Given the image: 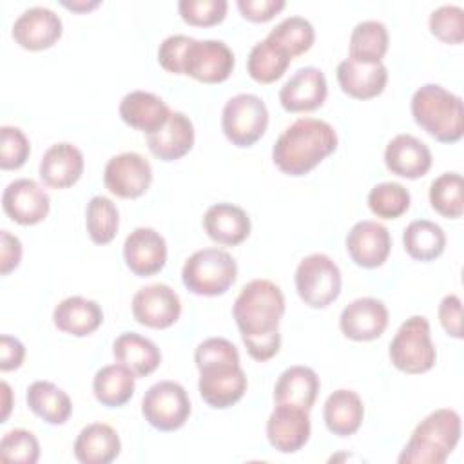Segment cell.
I'll return each mask as SVG.
<instances>
[{"label":"cell","mask_w":464,"mask_h":464,"mask_svg":"<svg viewBox=\"0 0 464 464\" xmlns=\"http://www.w3.org/2000/svg\"><path fill=\"white\" fill-rule=\"evenodd\" d=\"M285 295L270 279H252L241 288L234 301L232 315L252 359L265 362L279 352Z\"/></svg>","instance_id":"obj_1"},{"label":"cell","mask_w":464,"mask_h":464,"mask_svg":"<svg viewBox=\"0 0 464 464\" xmlns=\"http://www.w3.org/2000/svg\"><path fill=\"white\" fill-rule=\"evenodd\" d=\"M194 362L199 372V395L210 408H230L245 395L248 381L239 364V352L228 339L208 337L199 343Z\"/></svg>","instance_id":"obj_2"},{"label":"cell","mask_w":464,"mask_h":464,"mask_svg":"<svg viewBox=\"0 0 464 464\" xmlns=\"http://www.w3.org/2000/svg\"><path fill=\"white\" fill-rule=\"evenodd\" d=\"M335 129L317 118H299L288 125L272 147L274 165L288 176H304L337 149Z\"/></svg>","instance_id":"obj_3"},{"label":"cell","mask_w":464,"mask_h":464,"mask_svg":"<svg viewBox=\"0 0 464 464\" xmlns=\"http://www.w3.org/2000/svg\"><path fill=\"white\" fill-rule=\"evenodd\" d=\"M415 123L440 143H455L464 134L462 98L439 83H424L411 96Z\"/></svg>","instance_id":"obj_4"},{"label":"cell","mask_w":464,"mask_h":464,"mask_svg":"<svg viewBox=\"0 0 464 464\" xmlns=\"http://www.w3.org/2000/svg\"><path fill=\"white\" fill-rule=\"evenodd\" d=\"M460 440V415L451 408L428 413L399 455L401 464H444Z\"/></svg>","instance_id":"obj_5"},{"label":"cell","mask_w":464,"mask_h":464,"mask_svg":"<svg viewBox=\"0 0 464 464\" xmlns=\"http://www.w3.org/2000/svg\"><path fill=\"white\" fill-rule=\"evenodd\" d=\"M237 263L221 248H201L187 257L181 268V279L188 292L205 297H216L228 292L236 283Z\"/></svg>","instance_id":"obj_6"},{"label":"cell","mask_w":464,"mask_h":464,"mask_svg":"<svg viewBox=\"0 0 464 464\" xmlns=\"http://www.w3.org/2000/svg\"><path fill=\"white\" fill-rule=\"evenodd\" d=\"M390 362L404 373L415 375L433 368L437 350L431 341L430 323L424 315L408 317L393 335L388 350Z\"/></svg>","instance_id":"obj_7"},{"label":"cell","mask_w":464,"mask_h":464,"mask_svg":"<svg viewBox=\"0 0 464 464\" xmlns=\"http://www.w3.org/2000/svg\"><path fill=\"white\" fill-rule=\"evenodd\" d=\"M295 290L310 308H326L341 294V270L326 254H310L295 268Z\"/></svg>","instance_id":"obj_8"},{"label":"cell","mask_w":464,"mask_h":464,"mask_svg":"<svg viewBox=\"0 0 464 464\" xmlns=\"http://www.w3.org/2000/svg\"><path fill=\"white\" fill-rule=\"evenodd\" d=\"M268 127V109L265 102L248 92L232 96L221 112V129L236 147H252L263 138Z\"/></svg>","instance_id":"obj_9"},{"label":"cell","mask_w":464,"mask_h":464,"mask_svg":"<svg viewBox=\"0 0 464 464\" xmlns=\"http://www.w3.org/2000/svg\"><path fill=\"white\" fill-rule=\"evenodd\" d=\"M141 413L154 430L176 431L190 417L188 393L179 382L160 381L145 392Z\"/></svg>","instance_id":"obj_10"},{"label":"cell","mask_w":464,"mask_h":464,"mask_svg":"<svg viewBox=\"0 0 464 464\" xmlns=\"http://www.w3.org/2000/svg\"><path fill=\"white\" fill-rule=\"evenodd\" d=\"M234 65V53L225 42L192 38L181 60V74L203 83H221L232 74Z\"/></svg>","instance_id":"obj_11"},{"label":"cell","mask_w":464,"mask_h":464,"mask_svg":"<svg viewBox=\"0 0 464 464\" xmlns=\"http://www.w3.org/2000/svg\"><path fill=\"white\" fill-rule=\"evenodd\" d=\"M152 183V167L138 152H121L112 156L103 169L105 188L123 199L143 196Z\"/></svg>","instance_id":"obj_12"},{"label":"cell","mask_w":464,"mask_h":464,"mask_svg":"<svg viewBox=\"0 0 464 464\" xmlns=\"http://www.w3.org/2000/svg\"><path fill=\"white\" fill-rule=\"evenodd\" d=\"M132 315L147 328L165 330L181 315L179 295L165 283L143 286L132 297Z\"/></svg>","instance_id":"obj_13"},{"label":"cell","mask_w":464,"mask_h":464,"mask_svg":"<svg viewBox=\"0 0 464 464\" xmlns=\"http://www.w3.org/2000/svg\"><path fill=\"white\" fill-rule=\"evenodd\" d=\"M2 208L11 221L29 227L47 218L51 199L34 179L20 178L4 188Z\"/></svg>","instance_id":"obj_14"},{"label":"cell","mask_w":464,"mask_h":464,"mask_svg":"<svg viewBox=\"0 0 464 464\" xmlns=\"http://www.w3.org/2000/svg\"><path fill=\"white\" fill-rule=\"evenodd\" d=\"M308 410L292 404H276L266 420V439L279 453H295L310 439Z\"/></svg>","instance_id":"obj_15"},{"label":"cell","mask_w":464,"mask_h":464,"mask_svg":"<svg viewBox=\"0 0 464 464\" xmlns=\"http://www.w3.org/2000/svg\"><path fill=\"white\" fill-rule=\"evenodd\" d=\"M123 259L127 268L138 277L158 274L167 263L165 237L150 227L134 228L125 237Z\"/></svg>","instance_id":"obj_16"},{"label":"cell","mask_w":464,"mask_h":464,"mask_svg":"<svg viewBox=\"0 0 464 464\" xmlns=\"http://www.w3.org/2000/svg\"><path fill=\"white\" fill-rule=\"evenodd\" d=\"M62 18L49 7L34 5L25 9L13 24V40L27 51L53 47L62 36Z\"/></svg>","instance_id":"obj_17"},{"label":"cell","mask_w":464,"mask_h":464,"mask_svg":"<svg viewBox=\"0 0 464 464\" xmlns=\"http://www.w3.org/2000/svg\"><path fill=\"white\" fill-rule=\"evenodd\" d=\"M346 252L357 266L377 268L384 265L392 250L388 228L377 221H357L346 234Z\"/></svg>","instance_id":"obj_18"},{"label":"cell","mask_w":464,"mask_h":464,"mask_svg":"<svg viewBox=\"0 0 464 464\" xmlns=\"http://www.w3.org/2000/svg\"><path fill=\"white\" fill-rule=\"evenodd\" d=\"M328 94L324 72L317 67L297 69L281 87L279 103L286 112H310L319 109Z\"/></svg>","instance_id":"obj_19"},{"label":"cell","mask_w":464,"mask_h":464,"mask_svg":"<svg viewBox=\"0 0 464 464\" xmlns=\"http://www.w3.org/2000/svg\"><path fill=\"white\" fill-rule=\"evenodd\" d=\"M388 317V308L381 299L359 297L343 308L339 326L352 341H373L384 334Z\"/></svg>","instance_id":"obj_20"},{"label":"cell","mask_w":464,"mask_h":464,"mask_svg":"<svg viewBox=\"0 0 464 464\" xmlns=\"http://www.w3.org/2000/svg\"><path fill=\"white\" fill-rule=\"evenodd\" d=\"M83 167L85 161L82 150L69 141H60L44 152L38 174L45 187L58 190L72 187L82 178Z\"/></svg>","instance_id":"obj_21"},{"label":"cell","mask_w":464,"mask_h":464,"mask_svg":"<svg viewBox=\"0 0 464 464\" xmlns=\"http://www.w3.org/2000/svg\"><path fill=\"white\" fill-rule=\"evenodd\" d=\"M431 161L430 147L411 134H397L384 149V163L388 170L406 179H417L428 174Z\"/></svg>","instance_id":"obj_22"},{"label":"cell","mask_w":464,"mask_h":464,"mask_svg":"<svg viewBox=\"0 0 464 464\" xmlns=\"http://www.w3.org/2000/svg\"><path fill=\"white\" fill-rule=\"evenodd\" d=\"M194 138L190 118L179 111H172L169 120L156 132L147 136V145L158 160L176 161L192 150Z\"/></svg>","instance_id":"obj_23"},{"label":"cell","mask_w":464,"mask_h":464,"mask_svg":"<svg viewBox=\"0 0 464 464\" xmlns=\"http://www.w3.org/2000/svg\"><path fill=\"white\" fill-rule=\"evenodd\" d=\"M339 87L355 100H370L379 96L388 83V69L381 63H359L350 58L339 62L335 71Z\"/></svg>","instance_id":"obj_24"},{"label":"cell","mask_w":464,"mask_h":464,"mask_svg":"<svg viewBox=\"0 0 464 464\" xmlns=\"http://www.w3.org/2000/svg\"><path fill=\"white\" fill-rule=\"evenodd\" d=\"M120 118L125 125L145 132H156L170 116L169 105L149 91H130L120 102Z\"/></svg>","instance_id":"obj_25"},{"label":"cell","mask_w":464,"mask_h":464,"mask_svg":"<svg viewBox=\"0 0 464 464\" xmlns=\"http://www.w3.org/2000/svg\"><path fill=\"white\" fill-rule=\"evenodd\" d=\"M248 214L232 203H216L203 214V228L218 245L236 246L250 234Z\"/></svg>","instance_id":"obj_26"},{"label":"cell","mask_w":464,"mask_h":464,"mask_svg":"<svg viewBox=\"0 0 464 464\" xmlns=\"http://www.w3.org/2000/svg\"><path fill=\"white\" fill-rule=\"evenodd\" d=\"M54 326L69 335L85 337L96 332L103 323L102 306L82 295H71L62 299L53 310Z\"/></svg>","instance_id":"obj_27"},{"label":"cell","mask_w":464,"mask_h":464,"mask_svg":"<svg viewBox=\"0 0 464 464\" xmlns=\"http://www.w3.org/2000/svg\"><path fill=\"white\" fill-rule=\"evenodd\" d=\"M121 451L116 430L105 422H92L82 428L74 440V457L82 464H109Z\"/></svg>","instance_id":"obj_28"},{"label":"cell","mask_w":464,"mask_h":464,"mask_svg":"<svg viewBox=\"0 0 464 464\" xmlns=\"http://www.w3.org/2000/svg\"><path fill=\"white\" fill-rule=\"evenodd\" d=\"M321 388V381L317 373L310 366L295 364L286 368L274 386V401L276 404H292L303 410H312L317 393Z\"/></svg>","instance_id":"obj_29"},{"label":"cell","mask_w":464,"mask_h":464,"mask_svg":"<svg viewBox=\"0 0 464 464\" xmlns=\"http://www.w3.org/2000/svg\"><path fill=\"white\" fill-rule=\"evenodd\" d=\"M364 417V406L361 397L353 390H335L332 392L323 408V419L330 433L337 437H350L353 435Z\"/></svg>","instance_id":"obj_30"},{"label":"cell","mask_w":464,"mask_h":464,"mask_svg":"<svg viewBox=\"0 0 464 464\" xmlns=\"http://www.w3.org/2000/svg\"><path fill=\"white\" fill-rule=\"evenodd\" d=\"M116 362L129 368L136 377L150 375L161 362L160 348L147 337L136 332H125L112 343Z\"/></svg>","instance_id":"obj_31"},{"label":"cell","mask_w":464,"mask_h":464,"mask_svg":"<svg viewBox=\"0 0 464 464\" xmlns=\"http://www.w3.org/2000/svg\"><path fill=\"white\" fill-rule=\"evenodd\" d=\"M25 401L29 410L53 426L65 424L72 413L71 397L49 381H34L29 384Z\"/></svg>","instance_id":"obj_32"},{"label":"cell","mask_w":464,"mask_h":464,"mask_svg":"<svg viewBox=\"0 0 464 464\" xmlns=\"http://www.w3.org/2000/svg\"><path fill=\"white\" fill-rule=\"evenodd\" d=\"M136 388V375L123 364L102 366L92 379L96 401L107 408H121L130 401Z\"/></svg>","instance_id":"obj_33"},{"label":"cell","mask_w":464,"mask_h":464,"mask_svg":"<svg viewBox=\"0 0 464 464\" xmlns=\"http://www.w3.org/2000/svg\"><path fill=\"white\" fill-rule=\"evenodd\" d=\"M390 45L388 29L379 20L359 22L350 34V60L359 63H381Z\"/></svg>","instance_id":"obj_34"},{"label":"cell","mask_w":464,"mask_h":464,"mask_svg":"<svg viewBox=\"0 0 464 464\" xmlns=\"http://www.w3.org/2000/svg\"><path fill=\"white\" fill-rule=\"evenodd\" d=\"M402 245L411 259L428 263L442 256L446 248V234L430 219H415L404 228Z\"/></svg>","instance_id":"obj_35"},{"label":"cell","mask_w":464,"mask_h":464,"mask_svg":"<svg viewBox=\"0 0 464 464\" xmlns=\"http://www.w3.org/2000/svg\"><path fill=\"white\" fill-rule=\"evenodd\" d=\"M290 60L292 58L281 47L265 38L250 49L246 58V71L252 80L259 83H272L286 72Z\"/></svg>","instance_id":"obj_36"},{"label":"cell","mask_w":464,"mask_h":464,"mask_svg":"<svg viewBox=\"0 0 464 464\" xmlns=\"http://www.w3.org/2000/svg\"><path fill=\"white\" fill-rule=\"evenodd\" d=\"M430 205L444 218L457 219L464 212V181L459 172H444L430 185Z\"/></svg>","instance_id":"obj_37"},{"label":"cell","mask_w":464,"mask_h":464,"mask_svg":"<svg viewBox=\"0 0 464 464\" xmlns=\"http://www.w3.org/2000/svg\"><path fill=\"white\" fill-rule=\"evenodd\" d=\"M272 44L281 47L290 58L304 54L315 40L314 25L303 16H286L266 36Z\"/></svg>","instance_id":"obj_38"},{"label":"cell","mask_w":464,"mask_h":464,"mask_svg":"<svg viewBox=\"0 0 464 464\" xmlns=\"http://www.w3.org/2000/svg\"><path fill=\"white\" fill-rule=\"evenodd\" d=\"M85 227L92 243H111L116 237L120 227V212L112 199L105 196L91 198L85 208Z\"/></svg>","instance_id":"obj_39"},{"label":"cell","mask_w":464,"mask_h":464,"mask_svg":"<svg viewBox=\"0 0 464 464\" xmlns=\"http://www.w3.org/2000/svg\"><path fill=\"white\" fill-rule=\"evenodd\" d=\"M411 203L410 190L397 181H382L368 192V208L382 219L401 218Z\"/></svg>","instance_id":"obj_40"},{"label":"cell","mask_w":464,"mask_h":464,"mask_svg":"<svg viewBox=\"0 0 464 464\" xmlns=\"http://www.w3.org/2000/svg\"><path fill=\"white\" fill-rule=\"evenodd\" d=\"M430 31L444 44H462L464 40V9L453 4H444L431 11L428 20Z\"/></svg>","instance_id":"obj_41"},{"label":"cell","mask_w":464,"mask_h":464,"mask_svg":"<svg viewBox=\"0 0 464 464\" xmlns=\"http://www.w3.org/2000/svg\"><path fill=\"white\" fill-rule=\"evenodd\" d=\"M0 459L4 462L34 464L40 459V444L29 430H11L0 440Z\"/></svg>","instance_id":"obj_42"},{"label":"cell","mask_w":464,"mask_h":464,"mask_svg":"<svg viewBox=\"0 0 464 464\" xmlns=\"http://www.w3.org/2000/svg\"><path fill=\"white\" fill-rule=\"evenodd\" d=\"M179 16L196 27L218 25L225 20L228 11L227 0H179Z\"/></svg>","instance_id":"obj_43"},{"label":"cell","mask_w":464,"mask_h":464,"mask_svg":"<svg viewBox=\"0 0 464 464\" xmlns=\"http://www.w3.org/2000/svg\"><path fill=\"white\" fill-rule=\"evenodd\" d=\"M31 154L29 138L22 129L13 125L0 127V169L16 170Z\"/></svg>","instance_id":"obj_44"},{"label":"cell","mask_w":464,"mask_h":464,"mask_svg":"<svg viewBox=\"0 0 464 464\" xmlns=\"http://www.w3.org/2000/svg\"><path fill=\"white\" fill-rule=\"evenodd\" d=\"M190 40H192V36H187V34L167 36L158 47L160 65L172 74H181V60H183L185 49L190 44Z\"/></svg>","instance_id":"obj_45"},{"label":"cell","mask_w":464,"mask_h":464,"mask_svg":"<svg viewBox=\"0 0 464 464\" xmlns=\"http://www.w3.org/2000/svg\"><path fill=\"white\" fill-rule=\"evenodd\" d=\"M439 321L453 339H462V301L457 294H448L439 304Z\"/></svg>","instance_id":"obj_46"},{"label":"cell","mask_w":464,"mask_h":464,"mask_svg":"<svg viewBox=\"0 0 464 464\" xmlns=\"http://www.w3.org/2000/svg\"><path fill=\"white\" fill-rule=\"evenodd\" d=\"M236 5L245 20L263 24L272 20L279 11H283L286 2L285 0H237Z\"/></svg>","instance_id":"obj_47"},{"label":"cell","mask_w":464,"mask_h":464,"mask_svg":"<svg viewBox=\"0 0 464 464\" xmlns=\"http://www.w3.org/2000/svg\"><path fill=\"white\" fill-rule=\"evenodd\" d=\"M22 259V243L9 230H0V274H11Z\"/></svg>","instance_id":"obj_48"},{"label":"cell","mask_w":464,"mask_h":464,"mask_svg":"<svg viewBox=\"0 0 464 464\" xmlns=\"http://www.w3.org/2000/svg\"><path fill=\"white\" fill-rule=\"evenodd\" d=\"M25 359V346L13 335L0 337V370L11 372L22 366Z\"/></svg>","instance_id":"obj_49"},{"label":"cell","mask_w":464,"mask_h":464,"mask_svg":"<svg viewBox=\"0 0 464 464\" xmlns=\"http://www.w3.org/2000/svg\"><path fill=\"white\" fill-rule=\"evenodd\" d=\"M62 5L74 11V13H87V11L96 9L100 5V2L98 0H92V2H89V0H72V2H62Z\"/></svg>","instance_id":"obj_50"},{"label":"cell","mask_w":464,"mask_h":464,"mask_svg":"<svg viewBox=\"0 0 464 464\" xmlns=\"http://www.w3.org/2000/svg\"><path fill=\"white\" fill-rule=\"evenodd\" d=\"M2 393H4V411H2V422L7 420L9 411H11V388L5 381H2Z\"/></svg>","instance_id":"obj_51"}]
</instances>
